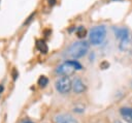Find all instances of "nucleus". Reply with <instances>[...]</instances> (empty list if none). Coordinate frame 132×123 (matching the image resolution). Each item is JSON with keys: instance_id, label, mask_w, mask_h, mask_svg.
<instances>
[{"instance_id": "f3484780", "label": "nucleus", "mask_w": 132, "mask_h": 123, "mask_svg": "<svg viewBox=\"0 0 132 123\" xmlns=\"http://www.w3.org/2000/svg\"><path fill=\"white\" fill-rule=\"evenodd\" d=\"M3 89H4V87H3V85L2 84H0V94L3 92Z\"/></svg>"}, {"instance_id": "a211bd4d", "label": "nucleus", "mask_w": 132, "mask_h": 123, "mask_svg": "<svg viewBox=\"0 0 132 123\" xmlns=\"http://www.w3.org/2000/svg\"><path fill=\"white\" fill-rule=\"evenodd\" d=\"M23 123H33V122H31V121H28V120H27V121H24Z\"/></svg>"}, {"instance_id": "f257e3e1", "label": "nucleus", "mask_w": 132, "mask_h": 123, "mask_svg": "<svg viewBox=\"0 0 132 123\" xmlns=\"http://www.w3.org/2000/svg\"><path fill=\"white\" fill-rule=\"evenodd\" d=\"M89 50V43L85 40H79V41H74L72 42L65 51L64 56L73 58V59H78L87 54Z\"/></svg>"}, {"instance_id": "6ab92c4d", "label": "nucleus", "mask_w": 132, "mask_h": 123, "mask_svg": "<svg viewBox=\"0 0 132 123\" xmlns=\"http://www.w3.org/2000/svg\"><path fill=\"white\" fill-rule=\"evenodd\" d=\"M114 123H122V122H121V121H116Z\"/></svg>"}, {"instance_id": "ddd939ff", "label": "nucleus", "mask_w": 132, "mask_h": 123, "mask_svg": "<svg viewBox=\"0 0 132 123\" xmlns=\"http://www.w3.org/2000/svg\"><path fill=\"white\" fill-rule=\"evenodd\" d=\"M128 44H129V38L122 39V40H121V43H120V49H121L122 51H125V50L127 49Z\"/></svg>"}, {"instance_id": "4468645a", "label": "nucleus", "mask_w": 132, "mask_h": 123, "mask_svg": "<svg viewBox=\"0 0 132 123\" xmlns=\"http://www.w3.org/2000/svg\"><path fill=\"white\" fill-rule=\"evenodd\" d=\"M108 66H109V63H108V62H106V61H104V62H102V63L100 64V67H101L102 69L108 68Z\"/></svg>"}, {"instance_id": "9d476101", "label": "nucleus", "mask_w": 132, "mask_h": 123, "mask_svg": "<svg viewBox=\"0 0 132 123\" xmlns=\"http://www.w3.org/2000/svg\"><path fill=\"white\" fill-rule=\"evenodd\" d=\"M75 33H76L77 37H79V38H82V37H85V36L87 35V30L85 29V27H82V26H79V27H77V28H76V30H75Z\"/></svg>"}, {"instance_id": "1a4fd4ad", "label": "nucleus", "mask_w": 132, "mask_h": 123, "mask_svg": "<svg viewBox=\"0 0 132 123\" xmlns=\"http://www.w3.org/2000/svg\"><path fill=\"white\" fill-rule=\"evenodd\" d=\"M35 47H36V49L40 53H43V54H46L47 51H48V48H47L46 42L44 40H42V39H37L36 40V43H35Z\"/></svg>"}, {"instance_id": "f03ea898", "label": "nucleus", "mask_w": 132, "mask_h": 123, "mask_svg": "<svg viewBox=\"0 0 132 123\" xmlns=\"http://www.w3.org/2000/svg\"><path fill=\"white\" fill-rule=\"evenodd\" d=\"M105 36H106V28L103 25L95 26L94 28L91 29L90 34H89L90 41L94 45H98L102 43L103 40L105 39Z\"/></svg>"}, {"instance_id": "9b49d317", "label": "nucleus", "mask_w": 132, "mask_h": 123, "mask_svg": "<svg viewBox=\"0 0 132 123\" xmlns=\"http://www.w3.org/2000/svg\"><path fill=\"white\" fill-rule=\"evenodd\" d=\"M70 65H72L73 66V68L75 69V70H80L81 68H82V66H81V64L79 63V62H77L76 60H69V61H67Z\"/></svg>"}, {"instance_id": "2eb2a0df", "label": "nucleus", "mask_w": 132, "mask_h": 123, "mask_svg": "<svg viewBox=\"0 0 132 123\" xmlns=\"http://www.w3.org/2000/svg\"><path fill=\"white\" fill-rule=\"evenodd\" d=\"M34 14H35V11H34V12H33V13H31V16H30V17H29V18H28V20H27V21H26V22H25V23H24V25H26V24H28V23H29V22H30V21H31V20H32V18H33V17H34Z\"/></svg>"}, {"instance_id": "20e7f679", "label": "nucleus", "mask_w": 132, "mask_h": 123, "mask_svg": "<svg viewBox=\"0 0 132 123\" xmlns=\"http://www.w3.org/2000/svg\"><path fill=\"white\" fill-rule=\"evenodd\" d=\"M74 70H75V69L73 68V66L70 65V64L66 61V62H64L63 64H61L60 66L57 67L56 72L62 74L63 76H64V75H65V76H68L69 74H72V73L74 72Z\"/></svg>"}, {"instance_id": "7ed1b4c3", "label": "nucleus", "mask_w": 132, "mask_h": 123, "mask_svg": "<svg viewBox=\"0 0 132 123\" xmlns=\"http://www.w3.org/2000/svg\"><path fill=\"white\" fill-rule=\"evenodd\" d=\"M55 87L57 89V91L61 94H66L68 93L71 89H72V82L68 76H61L59 78L56 83H55Z\"/></svg>"}, {"instance_id": "423d86ee", "label": "nucleus", "mask_w": 132, "mask_h": 123, "mask_svg": "<svg viewBox=\"0 0 132 123\" xmlns=\"http://www.w3.org/2000/svg\"><path fill=\"white\" fill-rule=\"evenodd\" d=\"M72 90L76 94H80V93H82L86 90V86H85L84 82L79 78H75L72 81Z\"/></svg>"}, {"instance_id": "dca6fc26", "label": "nucleus", "mask_w": 132, "mask_h": 123, "mask_svg": "<svg viewBox=\"0 0 132 123\" xmlns=\"http://www.w3.org/2000/svg\"><path fill=\"white\" fill-rule=\"evenodd\" d=\"M48 1V3L51 4V5H54L55 3H56V0H47Z\"/></svg>"}, {"instance_id": "39448f33", "label": "nucleus", "mask_w": 132, "mask_h": 123, "mask_svg": "<svg viewBox=\"0 0 132 123\" xmlns=\"http://www.w3.org/2000/svg\"><path fill=\"white\" fill-rule=\"evenodd\" d=\"M56 123H78L77 120L69 114H60L55 117Z\"/></svg>"}, {"instance_id": "6e6552de", "label": "nucleus", "mask_w": 132, "mask_h": 123, "mask_svg": "<svg viewBox=\"0 0 132 123\" xmlns=\"http://www.w3.org/2000/svg\"><path fill=\"white\" fill-rule=\"evenodd\" d=\"M120 113L126 121H128L129 123H132V109L124 106L120 109Z\"/></svg>"}, {"instance_id": "f8f14e48", "label": "nucleus", "mask_w": 132, "mask_h": 123, "mask_svg": "<svg viewBox=\"0 0 132 123\" xmlns=\"http://www.w3.org/2000/svg\"><path fill=\"white\" fill-rule=\"evenodd\" d=\"M48 84V79L44 75H41L39 79H38V85L40 87H45L46 85Z\"/></svg>"}, {"instance_id": "0eeeda50", "label": "nucleus", "mask_w": 132, "mask_h": 123, "mask_svg": "<svg viewBox=\"0 0 132 123\" xmlns=\"http://www.w3.org/2000/svg\"><path fill=\"white\" fill-rule=\"evenodd\" d=\"M113 31H114L116 37L117 38H120L121 40L122 39L129 38V31L125 27H122V28H113Z\"/></svg>"}]
</instances>
